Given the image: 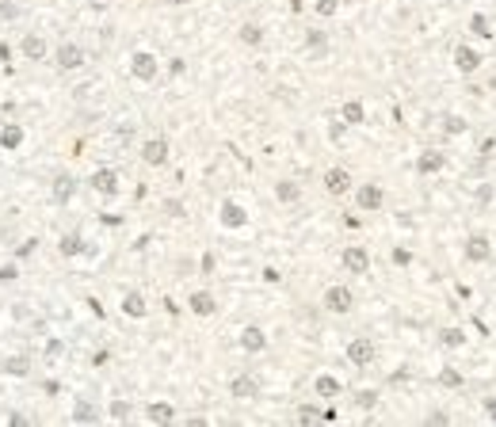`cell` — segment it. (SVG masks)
<instances>
[{
    "instance_id": "d590c367",
    "label": "cell",
    "mask_w": 496,
    "mask_h": 427,
    "mask_svg": "<svg viewBox=\"0 0 496 427\" xmlns=\"http://www.w3.org/2000/svg\"><path fill=\"white\" fill-rule=\"evenodd\" d=\"M355 401H359V408H374L378 404V389H359Z\"/></svg>"
},
{
    "instance_id": "9c48e42d",
    "label": "cell",
    "mask_w": 496,
    "mask_h": 427,
    "mask_svg": "<svg viewBox=\"0 0 496 427\" xmlns=\"http://www.w3.org/2000/svg\"><path fill=\"white\" fill-rule=\"evenodd\" d=\"M355 206L363 214H374L386 206V191H382V183H359L355 187Z\"/></svg>"
},
{
    "instance_id": "30bf717a",
    "label": "cell",
    "mask_w": 496,
    "mask_h": 427,
    "mask_svg": "<svg viewBox=\"0 0 496 427\" xmlns=\"http://www.w3.org/2000/svg\"><path fill=\"white\" fill-rule=\"evenodd\" d=\"M88 187L96 191L99 198H115L118 195V172L115 168H96V172L88 176Z\"/></svg>"
},
{
    "instance_id": "836d02e7",
    "label": "cell",
    "mask_w": 496,
    "mask_h": 427,
    "mask_svg": "<svg viewBox=\"0 0 496 427\" xmlns=\"http://www.w3.org/2000/svg\"><path fill=\"white\" fill-rule=\"evenodd\" d=\"M313 12H317L321 19H329V16H336V12H340V0H317Z\"/></svg>"
},
{
    "instance_id": "1f68e13d",
    "label": "cell",
    "mask_w": 496,
    "mask_h": 427,
    "mask_svg": "<svg viewBox=\"0 0 496 427\" xmlns=\"http://www.w3.org/2000/svg\"><path fill=\"white\" fill-rule=\"evenodd\" d=\"M317 419H324V412L317 404H302L298 408V424H317Z\"/></svg>"
},
{
    "instance_id": "b9f144b4",
    "label": "cell",
    "mask_w": 496,
    "mask_h": 427,
    "mask_svg": "<svg viewBox=\"0 0 496 427\" xmlns=\"http://www.w3.org/2000/svg\"><path fill=\"white\" fill-rule=\"evenodd\" d=\"M23 424H27V419L19 416V412H8V427H23Z\"/></svg>"
},
{
    "instance_id": "ffe728a7",
    "label": "cell",
    "mask_w": 496,
    "mask_h": 427,
    "mask_svg": "<svg viewBox=\"0 0 496 427\" xmlns=\"http://www.w3.org/2000/svg\"><path fill=\"white\" fill-rule=\"evenodd\" d=\"M446 168V156L439 153V149H424L420 156H416V172L420 176H435V172H443Z\"/></svg>"
},
{
    "instance_id": "8d00e7d4",
    "label": "cell",
    "mask_w": 496,
    "mask_h": 427,
    "mask_svg": "<svg viewBox=\"0 0 496 427\" xmlns=\"http://www.w3.org/2000/svg\"><path fill=\"white\" fill-rule=\"evenodd\" d=\"M19 279V267L16 263H4V267H0V287H8V282H16Z\"/></svg>"
},
{
    "instance_id": "6da1fadb",
    "label": "cell",
    "mask_w": 496,
    "mask_h": 427,
    "mask_svg": "<svg viewBox=\"0 0 496 427\" xmlns=\"http://www.w3.org/2000/svg\"><path fill=\"white\" fill-rule=\"evenodd\" d=\"M130 76L138 84H153L161 76V58L153 50H134L130 54Z\"/></svg>"
},
{
    "instance_id": "9a60e30c",
    "label": "cell",
    "mask_w": 496,
    "mask_h": 427,
    "mask_svg": "<svg viewBox=\"0 0 496 427\" xmlns=\"http://www.w3.org/2000/svg\"><path fill=\"white\" fill-rule=\"evenodd\" d=\"M455 69L462 76H473L481 69V50L466 46V42H462V46H455Z\"/></svg>"
},
{
    "instance_id": "d6a6232c",
    "label": "cell",
    "mask_w": 496,
    "mask_h": 427,
    "mask_svg": "<svg viewBox=\"0 0 496 427\" xmlns=\"http://www.w3.org/2000/svg\"><path fill=\"white\" fill-rule=\"evenodd\" d=\"M443 134H466V118L462 115H443Z\"/></svg>"
},
{
    "instance_id": "83f0119b",
    "label": "cell",
    "mask_w": 496,
    "mask_h": 427,
    "mask_svg": "<svg viewBox=\"0 0 496 427\" xmlns=\"http://www.w3.org/2000/svg\"><path fill=\"white\" fill-rule=\"evenodd\" d=\"M99 419V408L92 401H76L73 404V424H96Z\"/></svg>"
},
{
    "instance_id": "ac0fdd59",
    "label": "cell",
    "mask_w": 496,
    "mask_h": 427,
    "mask_svg": "<svg viewBox=\"0 0 496 427\" xmlns=\"http://www.w3.org/2000/svg\"><path fill=\"white\" fill-rule=\"evenodd\" d=\"M488 256H493V240H488L485 233H470V237H466V260L470 263H485Z\"/></svg>"
},
{
    "instance_id": "7bdbcfd3",
    "label": "cell",
    "mask_w": 496,
    "mask_h": 427,
    "mask_svg": "<svg viewBox=\"0 0 496 427\" xmlns=\"http://www.w3.org/2000/svg\"><path fill=\"white\" fill-rule=\"evenodd\" d=\"M165 4H168V8H187L191 0H165Z\"/></svg>"
},
{
    "instance_id": "3957f363",
    "label": "cell",
    "mask_w": 496,
    "mask_h": 427,
    "mask_svg": "<svg viewBox=\"0 0 496 427\" xmlns=\"http://www.w3.org/2000/svg\"><path fill=\"white\" fill-rule=\"evenodd\" d=\"M321 305H324L329 313H336V317H344V313H351V309H355V290H351V287H344V282H336V287H329V290H324Z\"/></svg>"
},
{
    "instance_id": "ba28073f",
    "label": "cell",
    "mask_w": 496,
    "mask_h": 427,
    "mask_svg": "<svg viewBox=\"0 0 496 427\" xmlns=\"http://www.w3.org/2000/svg\"><path fill=\"white\" fill-rule=\"evenodd\" d=\"M340 263H344L347 275H366L371 271V252H366L363 244H347L344 252H340Z\"/></svg>"
},
{
    "instance_id": "277c9868",
    "label": "cell",
    "mask_w": 496,
    "mask_h": 427,
    "mask_svg": "<svg viewBox=\"0 0 496 427\" xmlns=\"http://www.w3.org/2000/svg\"><path fill=\"white\" fill-rule=\"evenodd\" d=\"M344 355H347V362H351V366L366 370V366H371L374 359H378V347H374V340H366V336H355V340H347Z\"/></svg>"
},
{
    "instance_id": "7402d4cb",
    "label": "cell",
    "mask_w": 496,
    "mask_h": 427,
    "mask_svg": "<svg viewBox=\"0 0 496 427\" xmlns=\"http://www.w3.org/2000/svg\"><path fill=\"white\" fill-rule=\"evenodd\" d=\"M363 118H366V107H363V99H344L340 103V123L344 126H363Z\"/></svg>"
},
{
    "instance_id": "4dcf8cb0",
    "label": "cell",
    "mask_w": 496,
    "mask_h": 427,
    "mask_svg": "<svg viewBox=\"0 0 496 427\" xmlns=\"http://www.w3.org/2000/svg\"><path fill=\"white\" fill-rule=\"evenodd\" d=\"M439 344H443V347H462L466 344V332L458 329V324H455V329H439Z\"/></svg>"
},
{
    "instance_id": "603a6c76",
    "label": "cell",
    "mask_w": 496,
    "mask_h": 427,
    "mask_svg": "<svg viewBox=\"0 0 496 427\" xmlns=\"http://www.w3.org/2000/svg\"><path fill=\"white\" fill-rule=\"evenodd\" d=\"M313 393L321 397V401H336V397L344 393V386H340V378H332V374H317L313 378Z\"/></svg>"
},
{
    "instance_id": "8fae6325",
    "label": "cell",
    "mask_w": 496,
    "mask_h": 427,
    "mask_svg": "<svg viewBox=\"0 0 496 427\" xmlns=\"http://www.w3.org/2000/svg\"><path fill=\"white\" fill-rule=\"evenodd\" d=\"M260 378L256 374H233V382H229V397L233 401H256L260 397Z\"/></svg>"
},
{
    "instance_id": "4316f807",
    "label": "cell",
    "mask_w": 496,
    "mask_h": 427,
    "mask_svg": "<svg viewBox=\"0 0 496 427\" xmlns=\"http://www.w3.org/2000/svg\"><path fill=\"white\" fill-rule=\"evenodd\" d=\"M58 252L65 256V260H73V256H81V252H84V237H81V233H65V237L58 240Z\"/></svg>"
},
{
    "instance_id": "44dd1931",
    "label": "cell",
    "mask_w": 496,
    "mask_h": 427,
    "mask_svg": "<svg viewBox=\"0 0 496 427\" xmlns=\"http://www.w3.org/2000/svg\"><path fill=\"white\" fill-rule=\"evenodd\" d=\"M118 309H123V317L141 320V317L149 313V302H145V294H141V290H130V294H123V305H118Z\"/></svg>"
},
{
    "instance_id": "4fadbf2b",
    "label": "cell",
    "mask_w": 496,
    "mask_h": 427,
    "mask_svg": "<svg viewBox=\"0 0 496 427\" xmlns=\"http://www.w3.org/2000/svg\"><path fill=\"white\" fill-rule=\"evenodd\" d=\"M73 195H76V176L73 172H58L54 180H50V198H54L58 206H69Z\"/></svg>"
},
{
    "instance_id": "e575fe53",
    "label": "cell",
    "mask_w": 496,
    "mask_h": 427,
    "mask_svg": "<svg viewBox=\"0 0 496 427\" xmlns=\"http://www.w3.org/2000/svg\"><path fill=\"white\" fill-rule=\"evenodd\" d=\"M439 386L443 389H458L462 386V374H458V370H443V374H439Z\"/></svg>"
},
{
    "instance_id": "d4e9b609",
    "label": "cell",
    "mask_w": 496,
    "mask_h": 427,
    "mask_svg": "<svg viewBox=\"0 0 496 427\" xmlns=\"http://www.w3.org/2000/svg\"><path fill=\"white\" fill-rule=\"evenodd\" d=\"M23 126H16V123H8L4 126V130H0V149H4V153H16L19 145H23Z\"/></svg>"
},
{
    "instance_id": "2e32d148",
    "label": "cell",
    "mask_w": 496,
    "mask_h": 427,
    "mask_svg": "<svg viewBox=\"0 0 496 427\" xmlns=\"http://www.w3.org/2000/svg\"><path fill=\"white\" fill-rule=\"evenodd\" d=\"M187 309L195 313V317H214L218 313V298L210 294V290H191L187 294Z\"/></svg>"
},
{
    "instance_id": "d6986e66",
    "label": "cell",
    "mask_w": 496,
    "mask_h": 427,
    "mask_svg": "<svg viewBox=\"0 0 496 427\" xmlns=\"http://www.w3.org/2000/svg\"><path fill=\"white\" fill-rule=\"evenodd\" d=\"M237 42L248 46V50H260L264 46V27H260L256 19H245V23L237 27Z\"/></svg>"
},
{
    "instance_id": "f35d334b",
    "label": "cell",
    "mask_w": 496,
    "mask_h": 427,
    "mask_svg": "<svg viewBox=\"0 0 496 427\" xmlns=\"http://www.w3.org/2000/svg\"><path fill=\"white\" fill-rule=\"evenodd\" d=\"M393 263H401V267L413 263V252H409V248H393Z\"/></svg>"
},
{
    "instance_id": "f546056e",
    "label": "cell",
    "mask_w": 496,
    "mask_h": 427,
    "mask_svg": "<svg viewBox=\"0 0 496 427\" xmlns=\"http://www.w3.org/2000/svg\"><path fill=\"white\" fill-rule=\"evenodd\" d=\"M306 50H313V54H324V50H329V34L317 31V27H309V31H306Z\"/></svg>"
},
{
    "instance_id": "60d3db41",
    "label": "cell",
    "mask_w": 496,
    "mask_h": 427,
    "mask_svg": "<svg viewBox=\"0 0 496 427\" xmlns=\"http://www.w3.org/2000/svg\"><path fill=\"white\" fill-rule=\"evenodd\" d=\"M183 69H187V65H183V58H172V61H168V73H172V76H180Z\"/></svg>"
},
{
    "instance_id": "ab89813d",
    "label": "cell",
    "mask_w": 496,
    "mask_h": 427,
    "mask_svg": "<svg viewBox=\"0 0 496 427\" xmlns=\"http://www.w3.org/2000/svg\"><path fill=\"white\" fill-rule=\"evenodd\" d=\"M111 416H115V419H126V416H130V408H126L123 401H115V404H111Z\"/></svg>"
},
{
    "instance_id": "7a4b0ae2",
    "label": "cell",
    "mask_w": 496,
    "mask_h": 427,
    "mask_svg": "<svg viewBox=\"0 0 496 427\" xmlns=\"http://www.w3.org/2000/svg\"><path fill=\"white\" fill-rule=\"evenodd\" d=\"M84 46H76L73 39L58 42V50H54V69L58 73H76V69H84Z\"/></svg>"
},
{
    "instance_id": "5bb4252c",
    "label": "cell",
    "mask_w": 496,
    "mask_h": 427,
    "mask_svg": "<svg viewBox=\"0 0 496 427\" xmlns=\"http://www.w3.org/2000/svg\"><path fill=\"white\" fill-rule=\"evenodd\" d=\"M218 222H222L225 229H245L248 225V210L240 202H233V198H225V202L218 206Z\"/></svg>"
},
{
    "instance_id": "e0dca14e",
    "label": "cell",
    "mask_w": 496,
    "mask_h": 427,
    "mask_svg": "<svg viewBox=\"0 0 496 427\" xmlns=\"http://www.w3.org/2000/svg\"><path fill=\"white\" fill-rule=\"evenodd\" d=\"M0 374H4V378H16V382H23L27 374H31V359H27V355H4V359H0Z\"/></svg>"
},
{
    "instance_id": "52a82bcc",
    "label": "cell",
    "mask_w": 496,
    "mask_h": 427,
    "mask_svg": "<svg viewBox=\"0 0 496 427\" xmlns=\"http://www.w3.org/2000/svg\"><path fill=\"white\" fill-rule=\"evenodd\" d=\"M321 183H324V191H329L332 198H344V195H351L355 191V180H351V172L347 168H329V172L321 176Z\"/></svg>"
},
{
    "instance_id": "5b68a950",
    "label": "cell",
    "mask_w": 496,
    "mask_h": 427,
    "mask_svg": "<svg viewBox=\"0 0 496 427\" xmlns=\"http://www.w3.org/2000/svg\"><path fill=\"white\" fill-rule=\"evenodd\" d=\"M168 156H172V145H168V138H145L141 141V160H145L149 168H165Z\"/></svg>"
},
{
    "instance_id": "cb8c5ba5",
    "label": "cell",
    "mask_w": 496,
    "mask_h": 427,
    "mask_svg": "<svg viewBox=\"0 0 496 427\" xmlns=\"http://www.w3.org/2000/svg\"><path fill=\"white\" fill-rule=\"evenodd\" d=\"M145 419H149V424H172L176 408L168 401H153V404H145Z\"/></svg>"
},
{
    "instance_id": "74e56055",
    "label": "cell",
    "mask_w": 496,
    "mask_h": 427,
    "mask_svg": "<svg viewBox=\"0 0 496 427\" xmlns=\"http://www.w3.org/2000/svg\"><path fill=\"white\" fill-rule=\"evenodd\" d=\"M0 16H4V19H16V16H19V8L12 4V0H0Z\"/></svg>"
},
{
    "instance_id": "8992f818",
    "label": "cell",
    "mask_w": 496,
    "mask_h": 427,
    "mask_svg": "<svg viewBox=\"0 0 496 427\" xmlns=\"http://www.w3.org/2000/svg\"><path fill=\"white\" fill-rule=\"evenodd\" d=\"M19 54H23L31 65H42V61L50 58V42H46V34H39V31H27L23 39H19Z\"/></svg>"
},
{
    "instance_id": "ee69618b",
    "label": "cell",
    "mask_w": 496,
    "mask_h": 427,
    "mask_svg": "<svg viewBox=\"0 0 496 427\" xmlns=\"http://www.w3.org/2000/svg\"><path fill=\"white\" fill-rule=\"evenodd\" d=\"M287 8H290V12H302L306 4H302V0H287Z\"/></svg>"
},
{
    "instance_id": "f1b7e54d",
    "label": "cell",
    "mask_w": 496,
    "mask_h": 427,
    "mask_svg": "<svg viewBox=\"0 0 496 427\" xmlns=\"http://www.w3.org/2000/svg\"><path fill=\"white\" fill-rule=\"evenodd\" d=\"M470 34H477V39H493V23H488V16L473 12L470 16Z\"/></svg>"
},
{
    "instance_id": "484cf974",
    "label": "cell",
    "mask_w": 496,
    "mask_h": 427,
    "mask_svg": "<svg viewBox=\"0 0 496 427\" xmlns=\"http://www.w3.org/2000/svg\"><path fill=\"white\" fill-rule=\"evenodd\" d=\"M275 198H279L282 206L302 202V187H298V180H279V183H275Z\"/></svg>"
},
{
    "instance_id": "7c38bea8",
    "label": "cell",
    "mask_w": 496,
    "mask_h": 427,
    "mask_svg": "<svg viewBox=\"0 0 496 427\" xmlns=\"http://www.w3.org/2000/svg\"><path fill=\"white\" fill-rule=\"evenodd\" d=\"M237 344H240V351H245V355H264L267 351V332L260 329V324H245L240 336H237Z\"/></svg>"
}]
</instances>
